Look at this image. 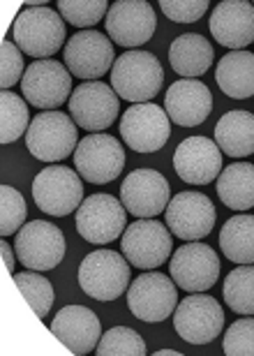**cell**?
<instances>
[{
	"label": "cell",
	"mask_w": 254,
	"mask_h": 356,
	"mask_svg": "<svg viewBox=\"0 0 254 356\" xmlns=\"http://www.w3.org/2000/svg\"><path fill=\"white\" fill-rule=\"evenodd\" d=\"M130 266L121 252H88L79 266V287L95 301H116L130 287Z\"/></svg>",
	"instance_id": "277c9868"
},
{
	"label": "cell",
	"mask_w": 254,
	"mask_h": 356,
	"mask_svg": "<svg viewBox=\"0 0 254 356\" xmlns=\"http://www.w3.org/2000/svg\"><path fill=\"white\" fill-rule=\"evenodd\" d=\"M14 250H17V259L28 270H51L65 257L67 243L60 227L46 220H33L17 232Z\"/></svg>",
	"instance_id": "52a82bcc"
},
{
	"label": "cell",
	"mask_w": 254,
	"mask_h": 356,
	"mask_svg": "<svg viewBox=\"0 0 254 356\" xmlns=\"http://www.w3.org/2000/svg\"><path fill=\"white\" fill-rule=\"evenodd\" d=\"M160 7L176 24H194L208 12V0H162Z\"/></svg>",
	"instance_id": "8d00e7d4"
},
{
	"label": "cell",
	"mask_w": 254,
	"mask_h": 356,
	"mask_svg": "<svg viewBox=\"0 0 254 356\" xmlns=\"http://www.w3.org/2000/svg\"><path fill=\"white\" fill-rule=\"evenodd\" d=\"M173 169L189 185H208L222 174V151L208 137L183 139L173 153Z\"/></svg>",
	"instance_id": "ffe728a7"
},
{
	"label": "cell",
	"mask_w": 254,
	"mask_h": 356,
	"mask_svg": "<svg viewBox=\"0 0 254 356\" xmlns=\"http://www.w3.org/2000/svg\"><path fill=\"white\" fill-rule=\"evenodd\" d=\"M173 329L189 345H208L224 329V310L217 298L203 294H189L176 305Z\"/></svg>",
	"instance_id": "30bf717a"
},
{
	"label": "cell",
	"mask_w": 254,
	"mask_h": 356,
	"mask_svg": "<svg viewBox=\"0 0 254 356\" xmlns=\"http://www.w3.org/2000/svg\"><path fill=\"white\" fill-rule=\"evenodd\" d=\"M51 333L76 356L93 352L102 338L100 317L86 305H65L51 322Z\"/></svg>",
	"instance_id": "44dd1931"
},
{
	"label": "cell",
	"mask_w": 254,
	"mask_h": 356,
	"mask_svg": "<svg viewBox=\"0 0 254 356\" xmlns=\"http://www.w3.org/2000/svg\"><path fill=\"white\" fill-rule=\"evenodd\" d=\"M0 254H3V261H5V268L7 270H12L14 273V250L10 248V243H0Z\"/></svg>",
	"instance_id": "74e56055"
},
{
	"label": "cell",
	"mask_w": 254,
	"mask_h": 356,
	"mask_svg": "<svg viewBox=\"0 0 254 356\" xmlns=\"http://www.w3.org/2000/svg\"><path fill=\"white\" fill-rule=\"evenodd\" d=\"M169 270L176 282V287L199 294V291L210 289L220 277V259L210 245L201 241H192L173 252L169 261Z\"/></svg>",
	"instance_id": "2e32d148"
},
{
	"label": "cell",
	"mask_w": 254,
	"mask_h": 356,
	"mask_svg": "<svg viewBox=\"0 0 254 356\" xmlns=\"http://www.w3.org/2000/svg\"><path fill=\"white\" fill-rule=\"evenodd\" d=\"M121 137L137 153H155L171 137V120L160 104H132L121 118Z\"/></svg>",
	"instance_id": "5bb4252c"
},
{
	"label": "cell",
	"mask_w": 254,
	"mask_h": 356,
	"mask_svg": "<svg viewBox=\"0 0 254 356\" xmlns=\"http://www.w3.org/2000/svg\"><path fill=\"white\" fill-rule=\"evenodd\" d=\"M26 222V199L12 185L0 188V234L12 236Z\"/></svg>",
	"instance_id": "836d02e7"
},
{
	"label": "cell",
	"mask_w": 254,
	"mask_h": 356,
	"mask_svg": "<svg viewBox=\"0 0 254 356\" xmlns=\"http://www.w3.org/2000/svg\"><path fill=\"white\" fill-rule=\"evenodd\" d=\"M210 35L217 44L241 51L254 42V5L248 0H222L210 14Z\"/></svg>",
	"instance_id": "603a6c76"
},
{
	"label": "cell",
	"mask_w": 254,
	"mask_h": 356,
	"mask_svg": "<svg viewBox=\"0 0 254 356\" xmlns=\"http://www.w3.org/2000/svg\"><path fill=\"white\" fill-rule=\"evenodd\" d=\"M58 12L67 24L76 28H90L102 21L104 14H109L107 0H60Z\"/></svg>",
	"instance_id": "d6a6232c"
},
{
	"label": "cell",
	"mask_w": 254,
	"mask_h": 356,
	"mask_svg": "<svg viewBox=\"0 0 254 356\" xmlns=\"http://www.w3.org/2000/svg\"><path fill=\"white\" fill-rule=\"evenodd\" d=\"M114 42L100 31H79L65 44V65L76 79H100L114 70Z\"/></svg>",
	"instance_id": "7c38bea8"
},
{
	"label": "cell",
	"mask_w": 254,
	"mask_h": 356,
	"mask_svg": "<svg viewBox=\"0 0 254 356\" xmlns=\"http://www.w3.org/2000/svg\"><path fill=\"white\" fill-rule=\"evenodd\" d=\"M224 303L236 315H254V264L236 266L224 280Z\"/></svg>",
	"instance_id": "f546056e"
},
{
	"label": "cell",
	"mask_w": 254,
	"mask_h": 356,
	"mask_svg": "<svg viewBox=\"0 0 254 356\" xmlns=\"http://www.w3.org/2000/svg\"><path fill=\"white\" fill-rule=\"evenodd\" d=\"M158 17L151 3L146 0H118L109 7L107 35L118 47L134 49L146 44L155 35Z\"/></svg>",
	"instance_id": "ac0fdd59"
},
{
	"label": "cell",
	"mask_w": 254,
	"mask_h": 356,
	"mask_svg": "<svg viewBox=\"0 0 254 356\" xmlns=\"http://www.w3.org/2000/svg\"><path fill=\"white\" fill-rule=\"evenodd\" d=\"M215 144L229 158L254 153V116L250 111H227L215 125Z\"/></svg>",
	"instance_id": "d4e9b609"
},
{
	"label": "cell",
	"mask_w": 254,
	"mask_h": 356,
	"mask_svg": "<svg viewBox=\"0 0 254 356\" xmlns=\"http://www.w3.org/2000/svg\"><path fill=\"white\" fill-rule=\"evenodd\" d=\"M155 356H180V352H176V350H160V352H155Z\"/></svg>",
	"instance_id": "f35d334b"
},
{
	"label": "cell",
	"mask_w": 254,
	"mask_h": 356,
	"mask_svg": "<svg viewBox=\"0 0 254 356\" xmlns=\"http://www.w3.org/2000/svg\"><path fill=\"white\" fill-rule=\"evenodd\" d=\"M217 197L231 211H250L254 206V165L234 162L217 176Z\"/></svg>",
	"instance_id": "4316f807"
},
{
	"label": "cell",
	"mask_w": 254,
	"mask_h": 356,
	"mask_svg": "<svg viewBox=\"0 0 254 356\" xmlns=\"http://www.w3.org/2000/svg\"><path fill=\"white\" fill-rule=\"evenodd\" d=\"M14 44L31 58L46 60L65 44V21L51 7H28L12 26Z\"/></svg>",
	"instance_id": "6da1fadb"
},
{
	"label": "cell",
	"mask_w": 254,
	"mask_h": 356,
	"mask_svg": "<svg viewBox=\"0 0 254 356\" xmlns=\"http://www.w3.org/2000/svg\"><path fill=\"white\" fill-rule=\"evenodd\" d=\"M173 234L153 218H139L123 232L121 252L134 268L151 270L162 266L173 252Z\"/></svg>",
	"instance_id": "8992f818"
},
{
	"label": "cell",
	"mask_w": 254,
	"mask_h": 356,
	"mask_svg": "<svg viewBox=\"0 0 254 356\" xmlns=\"http://www.w3.org/2000/svg\"><path fill=\"white\" fill-rule=\"evenodd\" d=\"M222 350L227 356H254V315L236 319L224 333Z\"/></svg>",
	"instance_id": "e575fe53"
},
{
	"label": "cell",
	"mask_w": 254,
	"mask_h": 356,
	"mask_svg": "<svg viewBox=\"0 0 254 356\" xmlns=\"http://www.w3.org/2000/svg\"><path fill=\"white\" fill-rule=\"evenodd\" d=\"M125 148L111 134H88L74 151V167L81 178L93 185L116 181L125 169Z\"/></svg>",
	"instance_id": "9c48e42d"
},
{
	"label": "cell",
	"mask_w": 254,
	"mask_h": 356,
	"mask_svg": "<svg viewBox=\"0 0 254 356\" xmlns=\"http://www.w3.org/2000/svg\"><path fill=\"white\" fill-rule=\"evenodd\" d=\"M95 352L100 356H144L146 343L134 329L127 326H114L97 343Z\"/></svg>",
	"instance_id": "1f68e13d"
},
{
	"label": "cell",
	"mask_w": 254,
	"mask_h": 356,
	"mask_svg": "<svg viewBox=\"0 0 254 356\" xmlns=\"http://www.w3.org/2000/svg\"><path fill=\"white\" fill-rule=\"evenodd\" d=\"M31 127V109L17 92L3 90L0 95V144H14Z\"/></svg>",
	"instance_id": "f1b7e54d"
},
{
	"label": "cell",
	"mask_w": 254,
	"mask_h": 356,
	"mask_svg": "<svg viewBox=\"0 0 254 356\" xmlns=\"http://www.w3.org/2000/svg\"><path fill=\"white\" fill-rule=\"evenodd\" d=\"M21 90L28 104L35 109L56 111L60 104H65L72 97V74L62 63L46 58L35 60L31 67H26V74L21 79Z\"/></svg>",
	"instance_id": "8fae6325"
},
{
	"label": "cell",
	"mask_w": 254,
	"mask_h": 356,
	"mask_svg": "<svg viewBox=\"0 0 254 356\" xmlns=\"http://www.w3.org/2000/svg\"><path fill=\"white\" fill-rule=\"evenodd\" d=\"M33 199L46 216L65 218L83 204L81 176L62 165H49L35 176Z\"/></svg>",
	"instance_id": "5b68a950"
},
{
	"label": "cell",
	"mask_w": 254,
	"mask_h": 356,
	"mask_svg": "<svg viewBox=\"0 0 254 356\" xmlns=\"http://www.w3.org/2000/svg\"><path fill=\"white\" fill-rule=\"evenodd\" d=\"M164 222L176 238L187 241V243L201 241L215 227V206L201 192H180L169 202L164 211Z\"/></svg>",
	"instance_id": "9a60e30c"
},
{
	"label": "cell",
	"mask_w": 254,
	"mask_h": 356,
	"mask_svg": "<svg viewBox=\"0 0 254 356\" xmlns=\"http://www.w3.org/2000/svg\"><path fill=\"white\" fill-rule=\"evenodd\" d=\"M24 56H21V49L10 40H3L0 44V86L3 90H10L12 86L24 79L26 70H24Z\"/></svg>",
	"instance_id": "d590c367"
},
{
	"label": "cell",
	"mask_w": 254,
	"mask_h": 356,
	"mask_svg": "<svg viewBox=\"0 0 254 356\" xmlns=\"http://www.w3.org/2000/svg\"><path fill=\"white\" fill-rule=\"evenodd\" d=\"M220 250L234 264H254V216H234L224 222Z\"/></svg>",
	"instance_id": "83f0119b"
},
{
	"label": "cell",
	"mask_w": 254,
	"mask_h": 356,
	"mask_svg": "<svg viewBox=\"0 0 254 356\" xmlns=\"http://www.w3.org/2000/svg\"><path fill=\"white\" fill-rule=\"evenodd\" d=\"M69 116L86 132H102L118 118L116 90L102 81H83L69 97Z\"/></svg>",
	"instance_id": "e0dca14e"
},
{
	"label": "cell",
	"mask_w": 254,
	"mask_h": 356,
	"mask_svg": "<svg viewBox=\"0 0 254 356\" xmlns=\"http://www.w3.org/2000/svg\"><path fill=\"white\" fill-rule=\"evenodd\" d=\"M215 81L224 95H229L234 99L252 97L254 95V54L229 51L217 63Z\"/></svg>",
	"instance_id": "484cf974"
},
{
	"label": "cell",
	"mask_w": 254,
	"mask_h": 356,
	"mask_svg": "<svg viewBox=\"0 0 254 356\" xmlns=\"http://www.w3.org/2000/svg\"><path fill=\"white\" fill-rule=\"evenodd\" d=\"M121 202L130 216L155 218L167 211L171 202V188L155 169H134L121 185Z\"/></svg>",
	"instance_id": "d6986e66"
},
{
	"label": "cell",
	"mask_w": 254,
	"mask_h": 356,
	"mask_svg": "<svg viewBox=\"0 0 254 356\" xmlns=\"http://www.w3.org/2000/svg\"><path fill=\"white\" fill-rule=\"evenodd\" d=\"M213 60H215L213 44L199 33L180 35L169 47V65L173 67L176 74L185 76V79L203 76L213 67Z\"/></svg>",
	"instance_id": "cb8c5ba5"
},
{
	"label": "cell",
	"mask_w": 254,
	"mask_h": 356,
	"mask_svg": "<svg viewBox=\"0 0 254 356\" xmlns=\"http://www.w3.org/2000/svg\"><path fill=\"white\" fill-rule=\"evenodd\" d=\"M178 305V289L173 277L164 273H141L137 280L127 287V308L141 322H164L173 315Z\"/></svg>",
	"instance_id": "ba28073f"
},
{
	"label": "cell",
	"mask_w": 254,
	"mask_h": 356,
	"mask_svg": "<svg viewBox=\"0 0 254 356\" xmlns=\"http://www.w3.org/2000/svg\"><path fill=\"white\" fill-rule=\"evenodd\" d=\"M162 81H164V72L160 60L153 54L139 51V49L125 51L121 58H116L111 70V88L118 97L134 104L151 102L162 90Z\"/></svg>",
	"instance_id": "7a4b0ae2"
},
{
	"label": "cell",
	"mask_w": 254,
	"mask_h": 356,
	"mask_svg": "<svg viewBox=\"0 0 254 356\" xmlns=\"http://www.w3.org/2000/svg\"><path fill=\"white\" fill-rule=\"evenodd\" d=\"M14 282H17L19 291L24 294V298L33 308L35 315H37L40 319H46V315L51 312V305L56 301L53 284L49 282L42 273H37V270L14 273Z\"/></svg>",
	"instance_id": "4dcf8cb0"
},
{
	"label": "cell",
	"mask_w": 254,
	"mask_h": 356,
	"mask_svg": "<svg viewBox=\"0 0 254 356\" xmlns=\"http://www.w3.org/2000/svg\"><path fill=\"white\" fill-rule=\"evenodd\" d=\"M79 146L76 123L62 111H42L33 118L26 132V148L35 160L58 162L69 158Z\"/></svg>",
	"instance_id": "3957f363"
},
{
	"label": "cell",
	"mask_w": 254,
	"mask_h": 356,
	"mask_svg": "<svg viewBox=\"0 0 254 356\" xmlns=\"http://www.w3.org/2000/svg\"><path fill=\"white\" fill-rule=\"evenodd\" d=\"M164 111L171 123L180 127H196L213 111V95L199 79H178L167 90Z\"/></svg>",
	"instance_id": "7402d4cb"
},
{
	"label": "cell",
	"mask_w": 254,
	"mask_h": 356,
	"mask_svg": "<svg viewBox=\"0 0 254 356\" xmlns=\"http://www.w3.org/2000/svg\"><path fill=\"white\" fill-rule=\"evenodd\" d=\"M125 220L127 216L121 199L111 195H90L76 209V232L88 243L95 245L114 243L127 229Z\"/></svg>",
	"instance_id": "4fadbf2b"
}]
</instances>
